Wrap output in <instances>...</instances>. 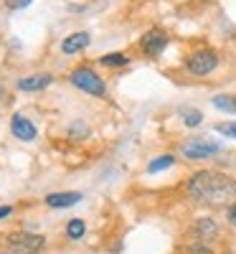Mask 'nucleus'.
<instances>
[{
    "label": "nucleus",
    "mask_w": 236,
    "mask_h": 254,
    "mask_svg": "<svg viewBox=\"0 0 236 254\" xmlns=\"http://www.w3.org/2000/svg\"><path fill=\"white\" fill-rule=\"evenodd\" d=\"M188 193L196 201H206V203H224L229 198L236 196V183L221 173L213 171H198L188 181Z\"/></svg>",
    "instance_id": "f257e3e1"
},
{
    "label": "nucleus",
    "mask_w": 236,
    "mask_h": 254,
    "mask_svg": "<svg viewBox=\"0 0 236 254\" xmlns=\"http://www.w3.org/2000/svg\"><path fill=\"white\" fill-rule=\"evenodd\" d=\"M71 84H74L76 89L92 94V97H104V94H107V84H104V79H102L97 71L87 69V66H79V69L71 71Z\"/></svg>",
    "instance_id": "f03ea898"
},
{
    "label": "nucleus",
    "mask_w": 236,
    "mask_h": 254,
    "mask_svg": "<svg viewBox=\"0 0 236 254\" xmlns=\"http://www.w3.org/2000/svg\"><path fill=\"white\" fill-rule=\"evenodd\" d=\"M5 244H8V252L13 254H36L44 249L46 239L38 234H26V231H13V234L5 237Z\"/></svg>",
    "instance_id": "7ed1b4c3"
},
{
    "label": "nucleus",
    "mask_w": 236,
    "mask_h": 254,
    "mask_svg": "<svg viewBox=\"0 0 236 254\" xmlns=\"http://www.w3.org/2000/svg\"><path fill=\"white\" fill-rule=\"evenodd\" d=\"M221 147H224L221 142H213V140H206V137H190L183 145V155L188 160H206L211 155H216Z\"/></svg>",
    "instance_id": "20e7f679"
},
{
    "label": "nucleus",
    "mask_w": 236,
    "mask_h": 254,
    "mask_svg": "<svg viewBox=\"0 0 236 254\" xmlns=\"http://www.w3.org/2000/svg\"><path fill=\"white\" fill-rule=\"evenodd\" d=\"M185 66L190 74H196V76H206L211 74L213 69L219 66V56L213 49H203V51H196V54H190L188 61H185Z\"/></svg>",
    "instance_id": "39448f33"
},
{
    "label": "nucleus",
    "mask_w": 236,
    "mask_h": 254,
    "mask_svg": "<svg viewBox=\"0 0 236 254\" xmlns=\"http://www.w3.org/2000/svg\"><path fill=\"white\" fill-rule=\"evenodd\" d=\"M140 46L147 56H160L163 49L168 46V33L163 28H150L142 38H140Z\"/></svg>",
    "instance_id": "423d86ee"
},
{
    "label": "nucleus",
    "mask_w": 236,
    "mask_h": 254,
    "mask_svg": "<svg viewBox=\"0 0 236 254\" xmlns=\"http://www.w3.org/2000/svg\"><path fill=\"white\" fill-rule=\"evenodd\" d=\"M10 130H13V135L18 137V140H23V142H31V140H36V125L31 122V120H26L23 115H13V120H10Z\"/></svg>",
    "instance_id": "0eeeda50"
},
{
    "label": "nucleus",
    "mask_w": 236,
    "mask_h": 254,
    "mask_svg": "<svg viewBox=\"0 0 236 254\" xmlns=\"http://www.w3.org/2000/svg\"><path fill=\"white\" fill-rule=\"evenodd\" d=\"M190 234H193V239H198V244H203V242L216 239V234H219V226L213 224L211 219H198L196 224H193Z\"/></svg>",
    "instance_id": "6e6552de"
},
{
    "label": "nucleus",
    "mask_w": 236,
    "mask_h": 254,
    "mask_svg": "<svg viewBox=\"0 0 236 254\" xmlns=\"http://www.w3.org/2000/svg\"><path fill=\"white\" fill-rule=\"evenodd\" d=\"M51 81H54L51 74H31V76L18 79V89H23V92H38V89H46Z\"/></svg>",
    "instance_id": "1a4fd4ad"
},
{
    "label": "nucleus",
    "mask_w": 236,
    "mask_h": 254,
    "mask_svg": "<svg viewBox=\"0 0 236 254\" xmlns=\"http://www.w3.org/2000/svg\"><path fill=\"white\" fill-rule=\"evenodd\" d=\"M89 33H71V36H66V38H63L61 41V51L63 54H79V51H84V49H87L89 46Z\"/></svg>",
    "instance_id": "9d476101"
},
{
    "label": "nucleus",
    "mask_w": 236,
    "mask_h": 254,
    "mask_svg": "<svg viewBox=\"0 0 236 254\" xmlns=\"http://www.w3.org/2000/svg\"><path fill=\"white\" fill-rule=\"evenodd\" d=\"M79 201H81V193H76V190H61V193L46 196V206H51V208H66V206H74Z\"/></svg>",
    "instance_id": "9b49d317"
},
{
    "label": "nucleus",
    "mask_w": 236,
    "mask_h": 254,
    "mask_svg": "<svg viewBox=\"0 0 236 254\" xmlns=\"http://www.w3.org/2000/svg\"><path fill=\"white\" fill-rule=\"evenodd\" d=\"M84 231H87V224H84L81 219H71V221L66 224V237H69L71 242H79V239L84 237Z\"/></svg>",
    "instance_id": "f8f14e48"
},
{
    "label": "nucleus",
    "mask_w": 236,
    "mask_h": 254,
    "mask_svg": "<svg viewBox=\"0 0 236 254\" xmlns=\"http://www.w3.org/2000/svg\"><path fill=\"white\" fill-rule=\"evenodd\" d=\"M213 107L221 110V112L234 115V112H236V99H234V97H229V94H219V97H213Z\"/></svg>",
    "instance_id": "ddd939ff"
},
{
    "label": "nucleus",
    "mask_w": 236,
    "mask_h": 254,
    "mask_svg": "<svg viewBox=\"0 0 236 254\" xmlns=\"http://www.w3.org/2000/svg\"><path fill=\"white\" fill-rule=\"evenodd\" d=\"M99 64L102 66H124V64H130V56L127 54H107V56H99Z\"/></svg>",
    "instance_id": "4468645a"
},
{
    "label": "nucleus",
    "mask_w": 236,
    "mask_h": 254,
    "mask_svg": "<svg viewBox=\"0 0 236 254\" xmlns=\"http://www.w3.org/2000/svg\"><path fill=\"white\" fill-rule=\"evenodd\" d=\"M176 163V158L173 155H160V158H155L153 163L147 165V173H158V171H165V168H170Z\"/></svg>",
    "instance_id": "2eb2a0df"
},
{
    "label": "nucleus",
    "mask_w": 236,
    "mask_h": 254,
    "mask_svg": "<svg viewBox=\"0 0 236 254\" xmlns=\"http://www.w3.org/2000/svg\"><path fill=\"white\" fill-rule=\"evenodd\" d=\"M183 122H185L188 127H198V125L203 122V115H201L198 110H183Z\"/></svg>",
    "instance_id": "dca6fc26"
},
{
    "label": "nucleus",
    "mask_w": 236,
    "mask_h": 254,
    "mask_svg": "<svg viewBox=\"0 0 236 254\" xmlns=\"http://www.w3.org/2000/svg\"><path fill=\"white\" fill-rule=\"evenodd\" d=\"M216 132H221L224 137H234L236 140V122H221V125H216Z\"/></svg>",
    "instance_id": "f3484780"
},
{
    "label": "nucleus",
    "mask_w": 236,
    "mask_h": 254,
    "mask_svg": "<svg viewBox=\"0 0 236 254\" xmlns=\"http://www.w3.org/2000/svg\"><path fill=\"white\" fill-rule=\"evenodd\" d=\"M3 3L10 8V10H23V8H28L33 0H3Z\"/></svg>",
    "instance_id": "a211bd4d"
},
{
    "label": "nucleus",
    "mask_w": 236,
    "mask_h": 254,
    "mask_svg": "<svg viewBox=\"0 0 236 254\" xmlns=\"http://www.w3.org/2000/svg\"><path fill=\"white\" fill-rule=\"evenodd\" d=\"M185 254H213L206 244H190L188 249H185Z\"/></svg>",
    "instance_id": "6ab92c4d"
},
{
    "label": "nucleus",
    "mask_w": 236,
    "mask_h": 254,
    "mask_svg": "<svg viewBox=\"0 0 236 254\" xmlns=\"http://www.w3.org/2000/svg\"><path fill=\"white\" fill-rule=\"evenodd\" d=\"M229 221H231V224L236 226V203H234V206L229 208Z\"/></svg>",
    "instance_id": "aec40b11"
},
{
    "label": "nucleus",
    "mask_w": 236,
    "mask_h": 254,
    "mask_svg": "<svg viewBox=\"0 0 236 254\" xmlns=\"http://www.w3.org/2000/svg\"><path fill=\"white\" fill-rule=\"evenodd\" d=\"M5 216H10V206H3V208H0V219H5Z\"/></svg>",
    "instance_id": "412c9836"
}]
</instances>
